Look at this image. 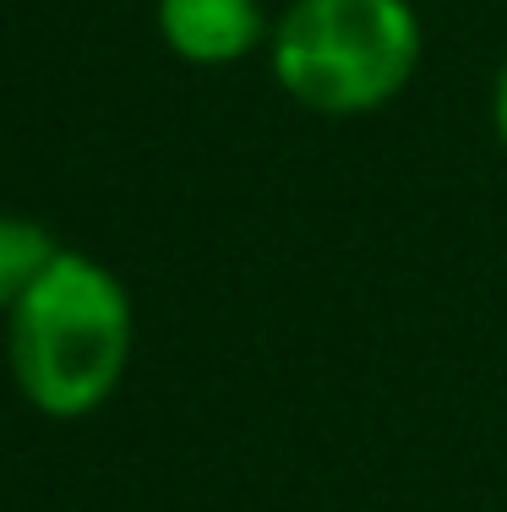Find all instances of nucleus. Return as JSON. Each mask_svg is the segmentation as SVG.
<instances>
[{"label": "nucleus", "mask_w": 507, "mask_h": 512, "mask_svg": "<svg viewBox=\"0 0 507 512\" xmlns=\"http://www.w3.org/2000/svg\"><path fill=\"white\" fill-rule=\"evenodd\" d=\"M131 360V300L110 267L60 251L11 311V371L33 409L55 420L93 414Z\"/></svg>", "instance_id": "f257e3e1"}, {"label": "nucleus", "mask_w": 507, "mask_h": 512, "mask_svg": "<svg viewBox=\"0 0 507 512\" xmlns=\"http://www.w3.org/2000/svg\"><path fill=\"white\" fill-rule=\"evenodd\" d=\"M55 256H60V246L44 235L39 224L0 213V316L17 311V300L28 295L44 273H50Z\"/></svg>", "instance_id": "20e7f679"}, {"label": "nucleus", "mask_w": 507, "mask_h": 512, "mask_svg": "<svg viewBox=\"0 0 507 512\" xmlns=\"http://www.w3.org/2000/svg\"><path fill=\"white\" fill-rule=\"evenodd\" d=\"M164 44L191 66H229L262 44L257 0H159Z\"/></svg>", "instance_id": "7ed1b4c3"}, {"label": "nucleus", "mask_w": 507, "mask_h": 512, "mask_svg": "<svg viewBox=\"0 0 507 512\" xmlns=\"http://www.w3.org/2000/svg\"><path fill=\"white\" fill-rule=\"evenodd\" d=\"M491 120H497V137H502V148H507V66H502L497 88H491Z\"/></svg>", "instance_id": "39448f33"}, {"label": "nucleus", "mask_w": 507, "mask_h": 512, "mask_svg": "<svg viewBox=\"0 0 507 512\" xmlns=\"http://www.w3.org/2000/svg\"><path fill=\"white\" fill-rule=\"evenodd\" d=\"M415 66L409 0H295L273 28V77L311 115H371L409 88Z\"/></svg>", "instance_id": "f03ea898"}]
</instances>
